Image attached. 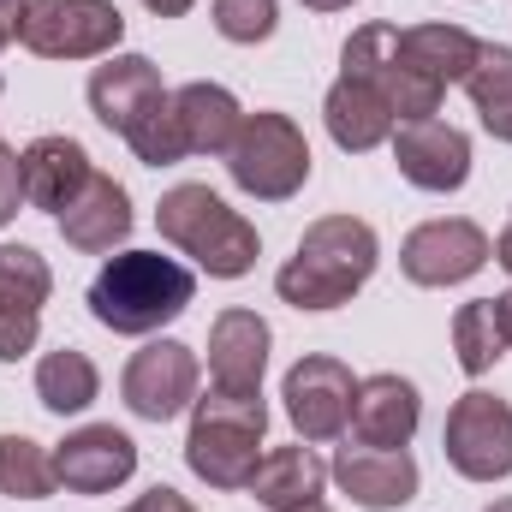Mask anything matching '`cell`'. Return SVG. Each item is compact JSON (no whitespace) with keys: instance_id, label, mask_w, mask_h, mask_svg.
Wrapping results in <instances>:
<instances>
[{"instance_id":"obj_1","label":"cell","mask_w":512,"mask_h":512,"mask_svg":"<svg viewBox=\"0 0 512 512\" xmlns=\"http://www.w3.org/2000/svg\"><path fill=\"white\" fill-rule=\"evenodd\" d=\"M382 245H376V227L358 221V215H322L304 227L298 251L280 262L274 274V292L292 304V310H340L364 292V280L376 274Z\"/></svg>"},{"instance_id":"obj_2","label":"cell","mask_w":512,"mask_h":512,"mask_svg":"<svg viewBox=\"0 0 512 512\" xmlns=\"http://www.w3.org/2000/svg\"><path fill=\"white\" fill-rule=\"evenodd\" d=\"M191 298H197V274L161 251H120L90 280V316L108 334H131V340L155 334L161 322H179Z\"/></svg>"},{"instance_id":"obj_3","label":"cell","mask_w":512,"mask_h":512,"mask_svg":"<svg viewBox=\"0 0 512 512\" xmlns=\"http://www.w3.org/2000/svg\"><path fill=\"white\" fill-rule=\"evenodd\" d=\"M155 227L173 251H185L209 280H245L262 256V233L209 185H173L155 203Z\"/></svg>"},{"instance_id":"obj_4","label":"cell","mask_w":512,"mask_h":512,"mask_svg":"<svg viewBox=\"0 0 512 512\" xmlns=\"http://www.w3.org/2000/svg\"><path fill=\"white\" fill-rule=\"evenodd\" d=\"M262 435H268L262 393H221V387H209L203 399H191L185 465L215 495H239L251 483L256 459H262Z\"/></svg>"},{"instance_id":"obj_5","label":"cell","mask_w":512,"mask_h":512,"mask_svg":"<svg viewBox=\"0 0 512 512\" xmlns=\"http://www.w3.org/2000/svg\"><path fill=\"white\" fill-rule=\"evenodd\" d=\"M227 173H233V185L245 197H256V203L298 197L304 179H310V143H304L298 120L292 114H274V108L245 114V126H239L233 149H227Z\"/></svg>"},{"instance_id":"obj_6","label":"cell","mask_w":512,"mask_h":512,"mask_svg":"<svg viewBox=\"0 0 512 512\" xmlns=\"http://www.w3.org/2000/svg\"><path fill=\"white\" fill-rule=\"evenodd\" d=\"M340 78L370 84L387 108H393L399 126H405V120H429V114L441 108V96H447V84H435L423 66L405 60L399 24H358V30L346 36V48H340Z\"/></svg>"},{"instance_id":"obj_7","label":"cell","mask_w":512,"mask_h":512,"mask_svg":"<svg viewBox=\"0 0 512 512\" xmlns=\"http://www.w3.org/2000/svg\"><path fill=\"white\" fill-rule=\"evenodd\" d=\"M126 36V12L114 0H24L18 42L36 60H108Z\"/></svg>"},{"instance_id":"obj_8","label":"cell","mask_w":512,"mask_h":512,"mask_svg":"<svg viewBox=\"0 0 512 512\" xmlns=\"http://www.w3.org/2000/svg\"><path fill=\"white\" fill-rule=\"evenodd\" d=\"M441 453L465 483H501L512 477V405L489 387H471L453 399L441 423Z\"/></svg>"},{"instance_id":"obj_9","label":"cell","mask_w":512,"mask_h":512,"mask_svg":"<svg viewBox=\"0 0 512 512\" xmlns=\"http://www.w3.org/2000/svg\"><path fill=\"white\" fill-rule=\"evenodd\" d=\"M280 399H286V417L298 429V441H340L352 429V399H358V376L328 358V352H310L286 370L280 382Z\"/></svg>"},{"instance_id":"obj_10","label":"cell","mask_w":512,"mask_h":512,"mask_svg":"<svg viewBox=\"0 0 512 512\" xmlns=\"http://www.w3.org/2000/svg\"><path fill=\"white\" fill-rule=\"evenodd\" d=\"M495 256V239L465 221V215H441V221H423L405 233L399 245V268L411 286H459L471 274H483V262Z\"/></svg>"},{"instance_id":"obj_11","label":"cell","mask_w":512,"mask_h":512,"mask_svg":"<svg viewBox=\"0 0 512 512\" xmlns=\"http://www.w3.org/2000/svg\"><path fill=\"white\" fill-rule=\"evenodd\" d=\"M120 399L143 423H173L197 399V352L185 340H149L143 352H131L126 376H120Z\"/></svg>"},{"instance_id":"obj_12","label":"cell","mask_w":512,"mask_h":512,"mask_svg":"<svg viewBox=\"0 0 512 512\" xmlns=\"http://www.w3.org/2000/svg\"><path fill=\"white\" fill-rule=\"evenodd\" d=\"M393 161H399V179L405 185H417V191H435V197H447V191H459L465 179H471V137L459 126H447V120H405V126H393Z\"/></svg>"},{"instance_id":"obj_13","label":"cell","mask_w":512,"mask_h":512,"mask_svg":"<svg viewBox=\"0 0 512 512\" xmlns=\"http://www.w3.org/2000/svg\"><path fill=\"white\" fill-rule=\"evenodd\" d=\"M137 471V441L114 423H84L54 447V477L66 495H114Z\"/></svg>"},{"instance_id":"obj_14","label":"cell","mask_w":512,"mask_h":512,"mask_svg":"<svg viewBox=\"0 0 512 512\" xmlns=\"http://www.w3.org/2000/svg\"><path fill=\"white\" fill-rule=\"evenodd\" d=\"M328 477L352 495V507L364 512H393L405 507L411 495H417V459L405 453V447H340L334 453V465H328Z\"/></svg>"},{"instance_id":"obj_15","label":"cell","mask_w":512,"mask_h":512,"mask_svg":"<svg viewBox=\"0 0 512 512\" xmlns=\"http://www.w3.org/2000/svg\"><path fill=\"white\" fill-rule=\"evenodd\" d=\"M268 322L256 310H221L209 322V382L221 393H262V370H268Z\"/></svg>"},{"instance_id":"obj_16","label":"cell","mask_w":512,"mask_h":512,"mask_svg":"<svg viewBox=\"0 0 512 512\" xmlns=\"http://www.w3.org/2000/svg\"><path fill=\"white\" fill-rule=\"evenodd\" d=\"M60 221V233H66V245L72 251H84V256H108V251H120L131 239V197H126V185L114 179V173H90V185L54 215Z\"/></svg>"},{"instance_id":"obj_17","label":"cell","mask_w":512,"mask_h":512,"mask_svg":"<svg viewBox=\"0 0 512 512\" xmlns=\"http://www.w3.org/2000/svg\"><path fill=\"white\" fill-rule=\"evenodd\" d=\"M18 161H24V203L30 209H42V215H60L84 185H90V149L78 143V137H66V131H48V137H30L24 149H18Z\"/></svg>"},{"instance_id":"obj_18","label":"cell","mask_w":512,"mask_h":512,"mask_svg":"<svg viewBox=\"0 0 512 512\" xmlns=\"http://www.w3.org/2000/svg\"><path fill=\"white\" fill-rule=\"evenodd\" d=\"M161 96H167V84H161V72H155L149 54H108V60L90 72V114L108 131H120V137H126Z\"/></svg>"},{"instance_id":"obj_19","label":"cell","mask_w":512,"mask_h":512,"mask_svg":"<svg viewBox=\"0 0 512 512\" xmlns=\"http://www.w3.org/2000/svg\"><path fill=\"white\" fill-rule=\"evenodd\" d=\"M417 423H423L417 382H405L393 370L358 382V399H352V441L358 447H411Z\"/></svg>"},{"instance_id":"obj_20","label":"cell","mask_w":512,"mask_h":512,"mask_svg":"<svg viewBox=\"0 0 512 512\" xmlns=\"http://www.w3.org/2000/svg\"><path fill=\"white\" fill-rule=\"evenodd\" d=\"M322 489H328V465H322L316 447H304V441H298V447H268V453L256 459L251 483H245V495L268 512L310 507V501H322Z\"/></svg>"},{"instance_id":"obj_21","label":"cell","mask_w":512,"mask_h":512,"mask_svg":"<svg viewBox=\"0 0 512 512\" xmlns=\"http://www.w3.org/2000/svg\"><path fill=\"white\" fill-rule=\"evenodd\" d=\"M173 114H179V131H185V149L191 155H227L239 126H245L239 96L227 84H209V78L173 90Z\"/></svg>"},{"instance_id":"obj_22","label":"cell","mask_w":512,"mask_h":512,"mask_svg":"<svg viewBox=\"0 0 512 512\" xmlns=\"http://www.w3.org/2000/svg\"><path fill=\"white\" fill-rule=\"evenodd\" d=\"M322 126H328V137H334L346 155H370V149H382L387 137H393L399 120H393V108H387L370 84L340 78V84L322 96Z\"/></svg>"},{"instance_id":"obj_23","label":"cell","mask_w":512,"mask_h":512,"mask_svg":"<svg viewBox=\"0 0 512 512\" xmlns=\"http://www.w3.org/2000/svg\"><path fill=\"white\" fill-rule=\"evenodd\" d=\"M96 393H102V370H96V358L78 352V346H60V352H48V358L36 364V399H42V411H54V417L90 411Z\"/></svg>"},{"instance_id":"obj_24","label":"cell","mask_w":512,"mask_h":512,"mask_svg":"<svg viewBox=\"0 0 512 512\" xmlns=\"http://www.w3.org/2000/svg\"><path fill=\"white\" fill-rule=\"evenodd\" d=\"M399 48H405V60L411 66H423L435 84H465V72L477 66V36L465 30V24H411V30H399Z\"/></svg>"},{"instance_id":"obj_25","label":"cell","mask_w":512,"mask_h":512,"mask_svg":"<svg viewBox=\"0 0 512 512\" xmlns=\"http://www.w3.org/2000/svg\"><path fill=\"white\" fill-rule=\"evenodd\" d=\"M465 96H471L483 131L495 143H512V48L507 42H483L477 48V66L465 72Z\"/></svg>"},{"instance_id":"obj_26","label":"cell","mask_w":512,"mask_h":512,"mask_svg":"<svg viewBox=\"0 0 512 512\" xmlns=\"http://www.w3.org/2000/svg\"><path fill=\"white\" fill-rule=\"evenodd\" d=\"M507 328H501V304L495 298H471V304H459V316H453V358H459V370L465 376H489L501 358H507Z\"/></svg>"},{"instance_id":"obj_27","label":"cell","mask_w":512,"mask_h":512,"mask_svg":"<svg viewBox=\"0 0 512 512\" xmlns=\"http://www.w3.org/2000/svg\"><path fill=\"white\" fill-rule=\"evenodd\" d=\"M54 292L48 256L30 245H0V316H42Z\"/></svg>"},{"instance_id":"obj_28","label":"cell","mask_w":512,"mask_h":512,"mask_svg":"<svg viewBox=\"0 0 512 512\" xmlns=\"http://www.w3.org/2000/svg\"><path fill=\"white\" fill-rule=\"evenodd\" d=\"M60 489L54 477V453L30 435H0V495L12 501H48Z\"/></svg>"},{"instance_id":"obj_29","label":"cell","mask_w":512,"mask_h":512,"mask_svg":"<svg viewBox=\"0 0 512 512\" xmlns=\"http://www.w3.org/2000/svg\"><path fill=\"white\" fill-rule=\"evenodd\" d=\"M126 143L143 167H179V161L191 155V149H185V131H179V114H173V90L126 131Z\"/></svg>"},{"instance_id":"obj_30","label":"cell","mask_w":512,"mask_h":512,"mask_svg":"<svg viewBox=\"0 0 512 512\" xmlns=\"http://www.w3.org/2000/svg\"><path fill=\"white\" fill-rule=\"evenodd\" d=\"M209 12H215V30L239 48L268 42L280 24V0H209Z\"/></svg>"},{"instance_id":"obj_31","label":"cell","mask_w":512,"mask_h":512,"mask_svg":"<svg viewBox=\"0 0 512 512\" xmlns=\"http://www.w3.org/2000/svg\"><path fill=\"white\" fill-rule=\"evenodd\" d=\"M42 316H0V364H18L24 352H36Z\"/></svg>"},{"instance_id":"obj_32","label":"cell","mask_w":512,"mask_h":512,"mask_svg":"<svg viewBox=\"0 0 512 512\" xmlns=\"http://www.w3.org/2000/svg\"><path fill=\"white\" fill-rule=\"evenodd\" d=\"M18 209H24V161H18V149L0 143V227L18 221Z\"/></svg>"},{"instance_id":"obj_33","label":"cell","mask_w":512,"mask_h":512,"mask_svg":"<svg viewBox=\"0 0 512 512\" xmlns=\"http://www.w3.org/2000/svg\"><path fill=\"white\" fill-rule=\"evenodd\" d=\"M126 512H197V507H191V501H185L179 489H167V483H155V489H143V495H137V501H131Z\"/></svg>"},{"instance_id":"obj_34","label":"cell","mask_w":512,"mask_h":512,"mask_svg":"<svg viewBox=\"0 0 512 512\" xmlns=\"http://www.w3.org/2000/svg\"><path fill=\"white\" fill-rule=\"evenodd\" d=\"M18 18H24V0H0V48L18 36Z\"/></svg>"},{"instance_id":"obj_35","label":"cell","mask_w":512,"mask_h":512,"mask_svg":"<svg viewBox=\"0 0 512 512\" xmlns=\"http://www.w3.org/2000/svg\"><path fill=\"white\" fill-rule=\"evenodd\" d=\"M143 6H149L155 18H185V12H191L197 0H143Z\"/></svg>"},{"instance_id":"obj_36","label":"cell","mask_w":512,"mask_h":512,"mask_svg":"<svg viewBox=\"0 0 512 512\" xmlns=\"http://www.w3.org/2000/svg\"><path fill=\"white\" fill-rule=\"evenodd\" d=\"M495 262L512 274V215H507V227H501V239H495Z\"/></svg>"},{"instance_id":"obj_37","label":"cell","mask_w":512,"mask_h":512,"mask_svg":"<svg viewBox=\"0 0 512 512\" xmlns=\"http://www.w3.org/2000/svg\"><path fill=\"white\" fill-rule=\"evenodd\" d=\"M310 12H346V6H358V0H304Z\"/></svg>"},{"instance_id":"obj_38","label":"cell","mask_w":512,"mask_h":512,"mask_svg":"<svg viewBox=\"0 0 512 512\" xmlns=\"http://www.w3.org/2000/svg\"><path fill=\"white\" fill-rule=\"evenodd\" d=\"M495 304H501V328H507V340H512V292H501Z\"/></svg>"},{"instance_id":"obj_39","label":"cell","mask_w":512,"mask_h":512,"mask_svg":"<svg viewBox=\"0 0 512 512\" xmlns=\"http://www.w3.org/2000/svg\"><path fill=\"white\" fill-rule=\"evenodd\" d=\"M483 512H512V495H501V501H489Z\"/></svg>"},{"instance_id":"obj_40","label":"cell","mask_w":512,"mask_h":512,"mask_svg":"<svg viewBox=\"0 0 512 512\" xmlns=\"http://www.w3.org/2000/svg\"><path fill=\"white\" fill-rule=\"evenodd\" d=\"M298 512H334V507L328 501H310V507H298Z\"/></svg>"}]
</instances>
